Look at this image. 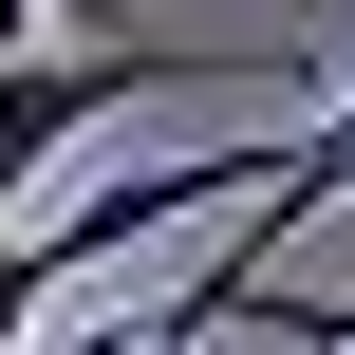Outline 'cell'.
<instances>
[{"label":"cell","mask_w":355,"mask_h":355,"mask_svg":"<svg viewBox=\"0 0 355 355\" xmlns=\"http://www.w3.org/2000/svg\"><path fill=\"white\" fill-rule=\"evenodd\" d=\"M262 75H300L281 37H37V56H0V206L75 150V131H112V112H150V94H262Z\"/></svg>","instance_id":"1"},{"label":"cell","mask_w":355,"mask_h":355,"mask_svg":"<svg viewBox=\"0 0 355 355\" xmlns=\"http://www.w3.org/2000/svg\"><path fill=\"white\" fill-rule=\"evenodd\" d=\"M243 318H262V337H318V355L355 337L318 281H300V300H281V281H187V300H150V318H94V337H56V355H206V337H243Z\"/></svg>","instance_id":"2"},{"label":"cell","mask_w":355,"mask_h":355,"mask_svg":"<svg viewBox=\"0 0 355 355\" xmlns=\"http://www.w3.org/2000/svg\"><path fill=\"white\" fill-rule=\"evenodd\" d=\"M37 19H94V0H37ZM94 37H112V19H94Z\"/></svg>","instance_id":"3"},{"label":"cell","mask_w":355,"mask_h":355,"mask_svg":"<svg viewBox=\"0 0 355 355\" xmlns=\"http://www.w3.org/2000/svg\"><path fill=\"white\" fill-rule=\"evenodd\" d=\"M337 355H355V337H337Z\"/></svg>","instance_id":"4"}]
</instances>
